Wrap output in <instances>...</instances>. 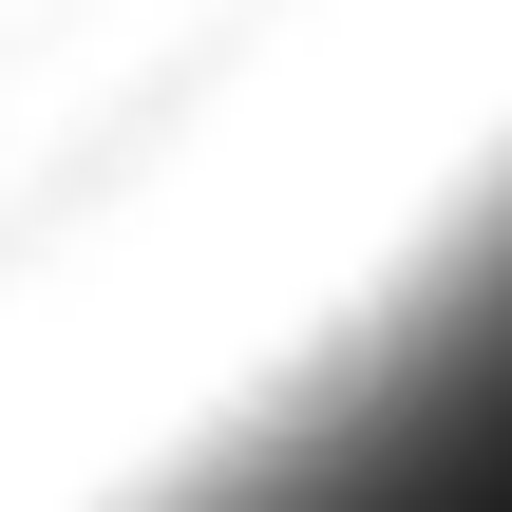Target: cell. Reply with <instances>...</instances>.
Masks as SVG:
<instances>
[{"label": "cell", "mask_w": 512, "mask_h": 512, "mask_svg": "<svg viewBox=\"0 0 512 512\" xmlns=\"http://www.w3.org/2000/svg\"><path fill=\"white\" fill-rule=\"evenodd\" d=\"M152 512H512V171L304 342Z\"/></svg>", "instance_id": "1"}]
</instances>
